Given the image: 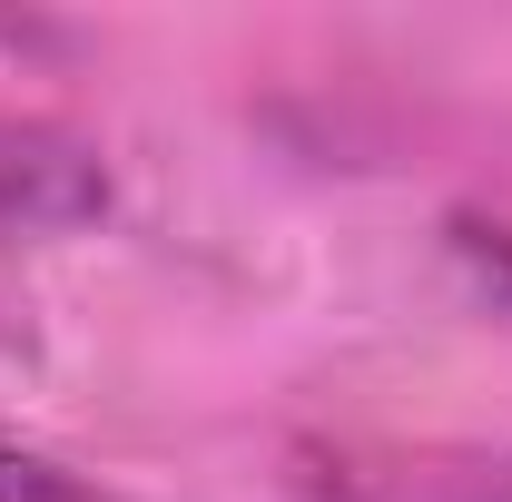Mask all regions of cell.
<instances>
[{
	"label": "cell",
	"mask_w": 512,
	"mask_h": 502,
	"mask_svg": "<svg viewBox=\"0 0 512 502\" xmlns=\"http://www.w3.org/2000/svg\"><path fill=\"white\" fill-rule=\"evenodd\" d=\"M306 502H512V443H296Z\"/></svg>",
	"instance_id": "6da1fadb"
},
{
	"label": "cell",
	"mask_w": 512,
	"mask_h": 502,
	"mask_svg": "<svg viewBox=\"0 0 512 502\" xmlns=\"http://www.w3.org/2000/svg\"><path fill=\"white\" fill-rule=\"evenodd\" d=\"M109 217V168L99 148L60 119H20L0 109V256H30V247H60L79 227Z\"/></svg>",
	"instance_id": "7a4b0ae2"
},
{
	"label": "cell",
	"mask_w": 512,
	"mask_h": 502,
	"mask_svg": "<svg viewBox=\"0 0 512 502\" xmlns=\"http://www.w3.org/2000/svg\"><path fill=\"white\" fill-rule=\"evenodd\" d=\"M453 266L473 276V296H483L493 325L512 335V227H493V217H453Z\"/></svg>",
	"instance_id": "3957f363"
},
{
	"label": "cell",
	"mask_w": 512,
	"mask_h": 502,
	"mask_svg": "<svg viewBox=\"0 0 512 502\" xmlns=\"http://www.w3.org/2000/svg\"><path fill=\"white\" fill-rule=\"evenodd\" d=\"M0 502H109V493L79 483V473L50 463V453H10V443H0Z\"/></svg>",
	"instance_id": "277c9868"
}]
</instances>
